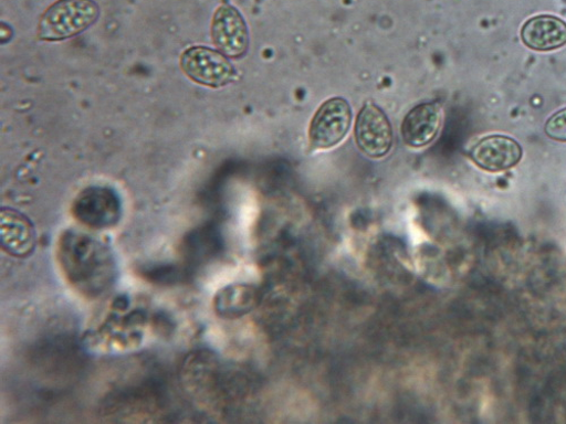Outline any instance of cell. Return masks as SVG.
I'll return each instance as SVG.
<instances>
[{"instance_id": "cell-1", "label": "cell", "mask_w": 566, "mask_h": 424, "mask_svg": "<svg viewBox=\"0 0 566 424\" xmlns=\"http://www.w3.org/2000/svg\"><path fill=\"white\" fill-rule=\"evenodd\" d=\"M60 266L82 296L97 299L115 285L118 266L113 251L90 235L66 231L57 248Z\"/></svg>"}, {"instance_id": "cell-2", "label": "cell", "mask_w": 566, "mask_h": 424, "mask_svg": "<svg viewBox=\"0 0 566 424\" xmlns=\"http://www.w3.org/2000/svg\"><path fill=\"white\" fill-rule=\"evenodd\" d=\"M101 14L93 0H60L42 15L38 35L43 41L73 38L96 23Z\"/></svg>"}, {"instance_id": "cell-3", "label": "cell", "mask_w": 566, "mask_h": 424, "mask_svg": "<svg viewBox=\"0 0 566 424\" xmlns=\"http://www.w3.org/2000/svg\"><path fill=\"white\" fill-rule=\"evenodd\" d=\"M353 113L347 100L334 98L325 102L314 115L310 126L311 147L315 150L332 149L347 136Z\"/></svg>"}, {"instance_id": "cell-4", "label": "cell", "mask_w": 566, "mask_h": 424, "mask_svg": "<svg viewBox=\"0 0 566 424\" xmlns=\"http://www.w3.org/2000/svg\"><path fill=\"white\" fill-rule=\"evenodd\" d=\"M226 57L207 46H192L182 53L180 67L193 82L218 88L238 78V73Z\"/></svg>"}, {"instance_id": "cell-5", "label": "cell", "mask_w": 566, "mask_h": 424, "mask_svg": "<svg viewBox=\"0 0 566 424\" xmlns=\"http://www.w3.org/2000/svg\"><path fill=\"white\" fill-rule=\"evenodd\" d=\"M356 144L371 159L386 157L394 146V130L385 112L374 104H366L358 114L355 126Z\"/></svg>"}, {"instance_id": "cell-6", "label": "cell", "mask_w": 566, "mask_h": 424, "mask_svg": "<svg viewBox=\"0 0 566 424\" xmlns=\"http://www.w3.org/2000/svg\"><path fill=\"white\" fill-rule=\"evenodd\" d=\"M212 40L219 52L229 59L240 60L247 55L250 34L238 9L224 4L217 10L212 21Z\"/></svg>"}, {"instance_id": "cell-7", "label": "cell", "mask_w": 566, "mask_h": 424, "mask_svg": "<svg viewBox=\"0 0 566 424\" xmlns=\"http://www.w3.org/2000/svg\"><path fill=\"white\" fill-rule=\"evenodd\" d=\"M443 121V110L438 103L416 106L405 117L401 134L405 144L413 149L428 147L438 137Z\"/></svg>"}, {"instance_id": "cell-8", "label": "cell", "mask_w": 566, "mask_h": 424, "mask_svg": "<svg viewBox=\"0 0 566 424\" xmlns=\"http://www.w3.org/2000/svg\"><path fill=\"white\" fill-rule=\"evenodd\" d=\"M469 156L479 167L489 171L507 170L523 158L517 141L503 135L488 136L470 150Z\"/></svg>"}, {"instance_id": "cell-9", "label": "cell", "mask_w": 566, "mask_h": 424, "mask_svg": "<svg viewBox=\"0 0 566 424\" xmlns=\"http://www.w3.org/2000/svg\"><path fill=\"white\" fill-rule=\"evenodd\" d=\"M0 244L11 256L25 258L36 246V232L33 223L22 213L12 209L0 212Z\"/></svg>"}, {"instance_id": "cell-10", "label": "cell", "mask_w": 566, "mask_h": 424, "mask_svg": "<svg viewBox=\"0 0 566 424\" xmlns=\"http://www.w3.org/2000/svg\"><path fill=\"white\" fill-rule=\"evenodd\" d=\"M74 213L83 224L104 229L117 223L120 206L116 197L102 188H94L82 194L74 206Z\"/></svg>"}, {"instance_id": "cell-11", "label": "cell", "mask_w": 566, "mask_h": 424, "mask_svg": "<svg viewBox=\"0 0 566 424\" xmlns=\"http://www.w3.org/2000/svg\"><path fill=\"white\" fill-rule=\"evenodd\" d=\"M522 38L531 50L555 51L566 43V23L549 15L537 17L526 22Z\"/></svg>"}, {"instance_id": "cell-12", "label": "cell", "mask_w": 566, "mask_h": 424, "mask_svg": "<svg viewBox=\"0 0 566 424\" xmlns=\"http://www.w3.org/2000/svg\"><path fill=\"white\" fill-rule=\"evenodd\" d=\"M218 234L210 227H199L185 235L180 243L179 253L188 267L203 266L213 259L220 250Z\"/></svg>"}, {"instance_id": "cell-13", "label": "cell", "mask_w": 566, "mask_h": 424, "mask_svg": "<svg viewBox=\"0 0 566 424\" xmlns=\"http://www.w3.org/2000/svg\"><path fill=\"white\" fill-rule=\"evenodd\" d=\"M137 272L142 278L154 285L171 287L191 279L193 269L185 264H150L140 266Z\"/></svg>"}, {"instance_id": "cell-14", "label": "cell", "mask_w": 566, "mask_h": 424, "mask_svg": "<svg viewBox=\"0 0 566 424\" xmlns=\"http://www.w3.org/2000/svg\"><path fill=\"white\" fill-rule=\"evenodd\" d=\"M546 134L558 141H566V108L554 114L546 123Z\"/></svg>"}]
</instances>
